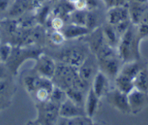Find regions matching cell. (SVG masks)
Instances as JSON below:
<instances>
[{"mask_svg": "<svg viewBox=\"0 0 148 125\" xmlns=\"http://www.w3.org/2000/svg\"><path fill=\"white\" fill-rule=\"evenodd\" d=\"M141 39L136 28L132 26V24L129 29L121 36L118 45V56L121 61L124 63L139 59V47Z\"/></svg>", "mask_w": 148, "mask_h": 125, "instance_id": "cell-1", "label": "cell"}, {"mask_svg": "<svg viewBox=\"0 0 148 125\" xmlns=\"http://www.w3.org/2000/svg\"><path fill=\"white\" fill-rule=\"evenodd\" d=\"M79 76L77 68L59 61L57 62L56 71L52 81L55 86L65 91L68 88L72 87L74 82Z\"/></svg>", "mask_w": 148, "mask_h": 125, "instance_id": "cell-2", "label": "cell"}, {"mask_svg": "<svg viewBox=\"0 0 148 125\" xmlns=\"http://www.w3.org/2000/svg\"><path fill=\"white\" fill-rule=\"evenodd\" d=\"M84 49L80 47H71L62 49L58 55L60 62H65L66 64L79 68L87 57Z\"/></svg>", "mask_w": 148, "mask_h": 125, "instance_id": "cell-3", "label": "cell"}, {"mask_svg": "<svg viewBox=\"0 0 148 125\" xmlns=\"http://www.w3.org/2000/svg\"><path fill=\"white\" fill-rule=\"evenodd\" d=\"M98 60L95 55H88L82 64L78 68V73L81 79L88 85L92 83L95 75L98 72Z\"/></svg>", "mask_w": 148, "mask_h": 125, "instance_id": "cell-4", "label": "cell"}, {"mask_svg": "<svg viewBox=\"0 0 148 125\" xmlns=\"http://www.w3.org/2000/svg\"><path fill=\"white\" fill-rule=\"evenodd\" d=\"M57 62L51 57L39 54L36 58L35 69L40 76L48 79H52L55 73Z\"/></svg>", "mask_w": 148, "mask_h": 125, "instance_id": "cell-5", "label": "cell"}, {"mask_svg": "<svg viewBox=\"0 0 148 125\" xmlns=\"http://www.w3.org/2000/svg\"><path fill=\"white\" fill-rule=\"evenodd\" d=\"M131 113L138 114L148 105V94L134 88L127 95Z\"/></svg>", "mask_w": 148, "mask_h": 125, "instance_id": "cell-6", "label": "cell"}, {"mask_svg": "<svg viewBox=\"0 0 148 125\" xmlns=\"http://www.w3.org/2000/svg\"><path fill=\"white\" fill-rule=\"evenodd\" d=\"M108 100L115 109L123 113H131L128 95L118 89L108 91L106 94Z\"/></svg>", "mask_w": 148, "mask_h": 125, "instance_id": "cell-7", "label": "cell"}, {"mask_svg": "<svg viewBox=\"0 0 148 125\" xmlns=\"http://www.w3.org/2000/svg\"><path fill=\"white\" fill-rule=\"evenodd\" d=\"M59 105L48 100L42 102L39 109V120L44 121L45 124H52L58 121L59 116Z\"/></svg>", "mask_w": 148, "mask_h": 125, "instance_id": "cell-8", "label": "cell"}, {"mask_svg": "<svg viewBox=\"0 0 148 125\" xmlns=\"http://www.w3.org/2000/svg\"><path fill=\"white\" fill-rule=\"evenodd\" d=\"M59 116L63 118H72L86 115L84 108L76 105L67 97V98L60 105Z\"/></svg>", "mask_w": 148, "mask_h": 125, "instance_id": "cell-9", "label": "cell"}, {"mask_svg": "<svg viewBox=\"0 0 148 125\" xmlns=\"http://www.w3.org/2000/svg\"><path fill=\"white\" fill-rule=\"evenodd\" d=\"M121 60L119 56L112 57L103 60L98 61L99 67L107 76L116 78L121 70Z\"/></svg>", "mask_w": 148, "mask_h": 125, "instance_id": "cell-10", "label": "cell"}, {"mask_svg": "<svg viewBox=\"0 0 148 125\" xmlns=\"http://www.w3.org/2000/svg\"><path fill=\"white\" fill-rule=\"evenodd\" d=\"M129 18V8L125 5L110 8L108 12V22L110 25H116Z\"/></svg>", "mask_w": 148, "mask_h": 125, "instance_id": "cell-11", "label": "cell"}, {"mask_svg": "<svg viewBox=\"0 0 148 125\" xmlns=\"http://www.w3.org/2000/svg\"><path fill=\"white\" fill-rule=\"evenodd\" d=\"M91 87L99 98H102L109 91V82L108 76L103 72L98 71L92 81Z\"/></svg>", "mask_w": 148, "mask_h": 125, "instance_id": "cell-12", "label": "cell"}, {"mask_svg": "<svg viewBox=\"0 0 148 125\" xmlns=\"http://www.w3.org/2000/svg\"><path fill=\"white\" fill-rule=\"evenodd\" d=\"M61 33L63 35L65 39H73L89 34L90 31L84 25L71 23L66 26L62 27Z\"/></svg>", "mask_w": 148, "mask_h": 125, "instance_id": "cell-13", "label": "cell"}, {"mask_svg": "<svg viewBox=\"0 0 148 125\" xmlns=\"http://www.w3.org/2000/svg\"><path fill=\"white\" fill-rule=\"evenodd\" d=\"M128 8H129V18L134 25H137L140 23L142 17L148 10L147 3H140L136 1L132 2L128 6Z\"/></svg>", "mask_w": 148, "mask_h": 125, "instance_id": "cell-14", "label": "cell"}, {"mask_svg": "<svg viewBox=\"0 0 148 125\" xmlns=\"http://www.w3.org/2000/svg\"><path fill=\"white\" fill-rule=\"evenodd\" d=\"M99 98L97 95L92 87L88 90L85 100L84 109L86 115L90 118H93L99 108Z\"/></svg>", "mask_w": 148, "mask_h": 125, "instance_id": "cell-15", "label": "cell"}, {"mask_svg": "<svg viewBox=\"0 0 148 125\" xmlns=\"http://www.w3.org/2000/svg\"><path fill=\"white\" fill-rule=\"evenodd\" d=\"M89 40V47L94 55L98 52L99 49L106 43L104 38L102 28H96L92 31Z\"/></svg>", "mask_w": 148, "mask_h": 125, "instance_id": "cell-16", "label": "cell"}, {"mask_svg": "<svg viewBox=\"0 0 148 125\" xmlns=\"http://www.w3.org/2000/svg\"><path fill=\"white\" fill-rule=\"evenodd\" d=\"M143 68L144 66L139 62V60H134L124 62V65L121 68L119 73H123L134 80Z\"/></svg>", "mask_w": 148, "mask_h": 125, "instance_id": "cell-17", "label": "cell"}, {"mask_svg": "<svg viewBox=\"0 0 148 125\" xmlns=\"http://www.w3.org/2000/svg\"><path fill=\"white\" fill-rule=\"evenodd\" d=\"M115 84L116 89L126 95H128L135 87L133 79L121 73H119L115 78Z\"/></svg>", "mask_w": 148, "mask_h": 125, "instance_id": "cell-18", "label": "cell"}, {"mask_svg": "<svg viewBox=\"0 0 148 125\" xmlns=\"http://www.w3.org/2000/svg\"><path fill=\"white\" fill-rule=\"evenodd\" d=\"M102 30L105 40L108 45H110L111 47H114L115 45H119L121 36L118 34L114 25L108 23V25H104Z\"/></svg>", "mask_w": 148, "mask_h": 125, "instance_id": "cell-19", "label": "cell"}, {"mask_svg": "<svg viewBox=\"0 0 148 125\" xmlns=\"http://www.w3.org/2000/svg\"><path fill=\"white\" fill-rule=\"evenodd\" d=\"M58 121L57 124L63 125H90L94 124L92 118L87 116H79L72 118H63L60 116Z\"/></svg>", "mask_w": 148, "mask_h": 125, "instance_id": "cell-20", "label": "cell"}, {"mask_svg": "<svg viewBox=\"0 0 148 125\" xmlns=\"http://www.w3.org/2000/svg\"><path fill=\"white\" fill-rule=\"evenodd\" d=\"M67 97L76 103L78 106L84 108L85 100H86V95L84 91L76 89L73 87H70L65 90Z\"/></svg>", "mask_w": 148, "mask_h": 125, "instance_id": "cell-21", "label": "cell"}, {"mask_svg": "<svg viewBox=\"0 0 148 125\" xmlns=\"http://www.w3.org/2000/svg\"><path fill=\"white\" fill-rule=\"evenodd\" d=\"M135 88L148 94V69L144 67L134 79Z\"/></svg>", "mask_w": 148, "mask_h": 125, "instance_id": "cell-22", "label": "cell"}, {"mask_svg": "<svg viewBox=\"0 0 148 125\" xmlns=\"http://www.w3.org/2000/svg\"><path fill=\"white\" fill-rule=\"evenodd\" d=\"M28 9H30L29 0H15L10 7L9 14L12 17L20 16Z\"/></svg>", "mask_w": 148, "mask_h": 125, "instance_id": "cell-23", "label": "cell"}, {"mask_svg": "<svg viewBox=\"0 0 148 125\" xmlns=\"http://www.w3.org/2000/svg\"><path fill=\"white\" fill-rule=\"evenodd\" d=\"M67 98L66 92L61 88L55 86L49 96V100L56 104L60 105Z\"/></svg>", "mask_w": 148, "mask_h": 125, "instance_id": "cell-24", "label": "cell"}, {"mask_svg": "<svg viewBox=\"0 0 148 125\" xmlns=\"http://www.w3.org/2000/svg\"><path fill=\"white\" fill-rule=\"evenodd\" d=\"M86 11L84 10H76L73 11L71 15V23L85 26L86 24Z\"/></svg>", "mask_w": 148, "mask_h": 125, "instance_id": "cell-25", "label": "cell"}, {"mask_svg": "<svg viewBox=\"0 0 148 125\" xmlns=\"http://www.w3.org/2000/svg\"><path fill=\"white\" fill-rule=\"evenodd\" d=\"M98 23H99V19L97 14L94 12V10H88L86 12L85 26L89 31H92L97 28Z\"/></svg>", "mask_w": 148, "mask_h": 125, "instance_id": "cell-26", "label": "cell"}, {"mask_svg": "<svg viewBox=\"0 0 148 125\" xmlns=\"http://www.w3.org/2000/svg\"><path fill=\"white\" fill-rule=\"evenodd\" d=\"M12 47L10 44H3L0 45V62L2 63L8 62L12 53Z\"/></svg>", "mask_w": 148, "mask_h": 125, "instance_id": "cell-27", "label": "cell"}, {"mask_svg": "<svg viewBox=\"0 0 148 125\" xmlns=\"http://www.w3.org/2000/svg\"><path fill=\"white\" fill-rule=\"evenodd\" d=\"M108 8L125 5L127 0H102Z\"/></svg>", "mask_w": 148, "mask_h": 125, "instance_id": "cell-28", "label": "cell"}, {"mask_svg": "<svg viewBox=\"0 0 148 125\" xmlns=\"http://www.w3.org/2000/svg\"><path fill=\"white\" fill-rule=\"evenodd\" d=\"M51 39H52V42L54 43L57 44V45H59V44L62 43L64 41L65 38H64L63 35L61 32L60 31H55L53 32V34H51Z\"/></svg>", "mask_w": 148, "mask_h": 125, "instance_id": "cell-29", "label": "cell"}, {"mask_svg": "<svg viewBox=\"0 0 148 125\" xmlns=\"http://www.w3.org/2000/svg\"><path fill=\"white\" fill-rule=\"evenodd\" d=\"M87 10H95L99 6L98 0H84Z\"/></svg>", "mask_w": 148, "mask_h": 125, "instance_id": "cell-30", "label": "cell"}, {"mask_svg": "<svg viewBox=\"0 0 148 125\" xmlns=\"http://www.w3.org/2000/svg\"><path fill=\"white\" fill-rule=\"evenodd\" d=\"M52 25L55 30H60L62 29V27H63V22H62L61 18H56L52 21Z\"/></svg>", "mask_w": 148, "mask_h": 125, "instance_id": "cell-31", "label": "cell"}, {"mask_svg": "<svg viewBox=\"0 0 148 125\" xmlns=\"http://www.w3.org/2000/svg\"><path fill=\"white\" fill-rule=\"evenodd\" d=\"M9 0H0V11H5L9 8Z\"/></svg>", "mask_w": 148, "mask_h": 125, "instance_id": "cell-32", "label": "cell"}, {"mask_svg": "<svg viewBox=\"0 0 148 125\" xmlns=\"http://www.w3.org/2000/svg\"><path fill=\"white\" fill-rule=\"evenodd\" d=\"M4 74V70L3 69H2V67L1 66H0V80H2V76H3Z\"/></svg>", "mask_w": 148, "mask_h": 125, "instance_id": "cell-33", "label": "cell"}, {"mask_svg": "<svg viewBox=\"0 0 148 125\" xmlns=\"http://www.w3.org/2000/svg\"><path fill=\"white\" fill-rule=\"evenodd\" d=\"M134 1L140 2V3H147V2H148V0H134Z\"/></svg>", "mask_w": 148, "mask_h": 125, "instance_id": "cell-34", "label": "cell"}, {"mask_svg": "<svg viewBox=\"0 0 148 125\" xmlns=\"http://www.w3.org/2000/svg\"><path fill=\"white\" fill-rule=\"evenodd\" d=\"M68 1H69V2H71V3H73V4H74V5H75L76 2H79V0H68Z\"/></svg>", "mask_w": 148, "mask_h": 125, "instance_id": "cell-35", "label": "cell"}, {"mask_svg": "<svg viewBox=\"0 0 148 125\" xmlns=\"http://www.w3.org/2000/svg\"><path fill=\"white\" fill-rule=\"evenodd\" d=\"M0 40H1V36H0Z\"/></svg>", "mask_w": 148, "mask_h": 125, "instance_id": "cell-36", "label": "cell"}, {"mask_svg": "<svg viewBox=\"0 0 148 125\" xmlns=\"http://www.w3.org/2000/svg\"></svg>", "mask_w": 148, "mask_h": 125, "instance_id": "cell-37", "label": "cell"}]
</instances>
